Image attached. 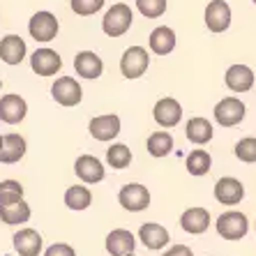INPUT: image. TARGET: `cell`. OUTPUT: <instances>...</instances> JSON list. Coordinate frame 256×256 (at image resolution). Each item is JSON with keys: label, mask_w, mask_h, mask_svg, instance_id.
<instances>
[{"label": "cell", "mask_w": 256, "mask_h": 256, "mask_svg": "<svg viewBox=\"0 0 256 256\" xmlns=\"http://www.w3.org/2000/svg\"><path fill=\"white\" fill-rule=\"evenodd\" d=\"M74 70H76L78 76H84V78H100L102 72H104V62L92 51H81L74 58Z\"/></svg>", "instance_id": "obj_19"}, {"label": "cell", "mask_w": 256, "mask_h": 256, "mask_svg": "<svg viewBox=\"0 0 256 256\" xmlns=\"http://www.w3.org/2000/svg\"><path fill=\"white\" fill-rule=\"evenodd\" d=\"M104 7V0H72V10L78 16H92Z\"/></svg>", "instance_id": "obj_33"}, {"label": "cell", "mask_w": 256, "mask_h": 256, "mask_svg": "<svg viewBox=\"0 0 256 256\" xmlns=\"http://www.w3.org/2000/svg\"><path fill=\"white\" fill-rule=\"evenodd\" d=\"M28 114V104L18 95H5L0 100V120L7 125H18Z\"/></svg>", "instance_id": "obj_13"}, {"label": "cell", "mask_w": 256, "mask_h": 256, "mask_svg": "<svg viewBox=\"0 0 256 256\" xmlns=\"http://www.w3.org/2000/svg\"><path fill=\"white\" fill-rule=\"evenodd\" d=\"M152 118H155V122L160 127L171 130V127H176L182 120V106L173 97H162L155 104V108H152Z\"/></svg>", "instance_id": "obj_6"}, {"label": "cell", "mask_w": 256, "mask_h": 256, "mask_svg": "<svg viewBox=\"0 0 256 256\" xmlns=\"http://www.w3.org/2000/svg\"><path fill=\"white\" fill-rule=\"evenodd\" d=\"M247 231H250V222H247L244 212L228 210V212H222L217 217V233L224 240H240L247 236Z\"/></svg>", "instance_id": "obj_2"}, {"label": "cell", "mask_w": 256, "mask_h": 256, "mask_svg": "<svg viewBox=\"0 0 256 256\" xmlns=\"http://www.w3.org/2000/svg\"><path fill=\"white\" fill-rule=\"evenodd\" d=\"M44 256H76V252H74V247H70L65 242H56L44 252Z\"/></svg>", "instance_id": "obj_34"}, {"label": "cell", "mask_w": 256, "mask_h": 256, "mask_svg": "<svg viewBox=\"0 0 256 256\" xmlns=\"http://www.w3.org/2000/svg\"><path fill=\"white\" fill-rule=\"evenodd\" d=\"M106 162L111 164V168H127L132 164V150L122 143H116L106 150Z\"/></svg>", "instance_id": "obj_29"}, {"label": "cell", "mask_w": 256, "mask_h": 256, "mask_svg": "<svg viewBox=\"0 0 256 256\" xmlns=\"http://www.w3.org/2000/svg\"><path fill=\"white\" fill-rule=\"evenodd\" d=\"M224 81H226L228 90H233V92H247V90L254 88V72L247 65H231L226 70Z\"/></svg>", "instance_id": "obj_17"}, {"label": "cell", "mask_w": 256, "mask_h": 256, "mask_svg": "<svg viewBox=\"0 0 256 256\" xmlns=\"http://www.w3.org/2000/svg\"><path fill=\"white\" fill-rule=\"evenodd\" d=\"M0 88H2V78H0Z\"/></svg>", "instance_id": "obj_38"}, {"label": "cell", "mask_w": 256, "mask_h": 256, "mask_svg": "<svg viewBox=\"0 0 256 256\" xmlns=\"http://www.w3.org/2000/svg\"><path fill=\"white\" fill-rule=\"evenodd\" d=\"M244 118V104L238 97H224L214 106V120L222 127H236Z\"/></svg>", "instance_id": "obj_9"}, {"label": "cell", "mask_w": 256, "mask_h": 256, "mask_svg": "<svg viewBox=\"0 0 256 256\" xmlns=\"http://www.w3.org/2000/svg\"><path fill=\"white\" fill-rule=\"evenodd\" d=\"M180 226H182V231L192 233V236L206 233L210 226V212L206 208H187L180 214Z\"/></svg>", "instance_id": "obj_16"}, {"label": "cell", "mask_w": 256, "mask_h": 256, "mask_svg": "<svg viewBox=\"0 0 256 256\" xmlns=\"http://www.w3.org/2000/svg\"><path fill=\"white\" fill-rule=\"evenodd\" d=\"M146 146H148V152L152 157H166L173 150V136L168 132H152Z\"/></svg>", "instance_id": "obj_27"}, {"label": "cell", "mask_w": 256, "mask_h": 256, "mask_svg": "<svg viewBox=\"0 0 256 256\" xmlns=\"http://www.w3.org/2000/svg\"><path fill=\"white\" fill-rule=\"evenodd\" d=\"M26 42L18 35H7L0 42V60L7 65H18L26 58Z\"/></svg>", "instance_id": "obj_20"}, {"label": "cell", "mask_w": 256, "mask_h": 256, "mask_svg": "<svg viewBox=\"0 0 256 256\" xmlns=\"http://www.w3.org/2000/svg\"><path fill=\"white\" fill-rule=\"evenodd\" d=\"M30 67L37 76H54L62 67V58L54 48H37L35 54L30 56Z\"/></svg>", "instance_id": "obj_8"}, {"label": "cell", "mask_w": 256, "mask_h": 256, "mask_svg": "<svg viewBox=\"0 0 256 256\" xmlns=\"http://www.w3.org/2000/svg\"><path fill=\"white\" fill-rule=\"evenodd\" d=\"M118 201L130 212H141V210H146L150 206V192L148 187L138 185V182H130V185H125L120 190Z\"/></svg>", "instance_id": "obj_5"}, {"label": "cell", "mask_w": 256, "mask_h": 256, "mask_svg": "<svg viewBox=\"0 0 256 256\" xmlns=\"http://www.w3.org/2000/svg\"><path fill=\"white\" fill-rule=\"evenodd\" d=\"M14 250L18 256H40L42 236L35 228H21V231L14 233Z\"/></svg>", "instance_id": "obj_15"}, {"label": "cell", "mask_w": 256, "mask_h": 256, "mask_svg": "<svg viewBox=\"0 0 256 256\" xmlns=\"http://www.w3.org/2000/svg\"><path fill=\"white\" fill-rule=\"evenodd\" d=\"M74 171H76V176L84 182H88V185H95V182H102L104 180V164H102L100 160H97L95 155H81L76 160V164H74Z\"/></svg>", "instance_id": "obj_14"}, {"label": "cell", "mask_w": 256, "mask_h": 256, "mask_svg": "<svg viewBox=\"0 0 256 256\" xmlns=\"http://www.w3.org/2000/svg\"><path fill=\"white\" fill-rule=\"evenodd\" d=\"M125 256H136V254H134V252H132V254H125Z\"/></svg>", "instance_id": "obj_36"}, {"label": "cell", "mask_w": 256, "mask_h": 256, "mask_svg": "<svg viewBox=\"0 0 256 256\" xmlns=\"http://www.w3.org/2000/svg\"><path fill=\"white\" fill-rule=\"evenodd\" d=\"M206 26L210 32H224L231 26V7L224 0H212L206 7Z\"/></svg>", "instance_id": "obj_10"}, {"label": "cell", "mask_w": 256, "mask_h": 256, "mask_svg": "<svg viewBox=\"0 0 256 256\" xmlns=\"http://www.w3.org/2000/svg\"><path fill=\"white\" fill-rule=\"evenodd\" d=\"M134 247H136V240H134L132 231H127V228H114V231L106 236V252L111 256L132 254Z\"/></svg>", "instance_id": "obj_18"}, {"label": "cell", "mask_w": 256, "mask_h": 256, "mask_svg": "<svg viewBox=\"0 0 256 256\" xmlns=\"http://www.w3.org/2000/svg\"><path fill=\"white\" fill-rule=\"evenodd\" d=\"M138 240H141L148 250H162L166 247L168 242V231L162 224H155V222H146L138 231Z\"/></svg>", "instance_id": "obj_21"}, {"label": "cell", "mask_w": 256, "mask_h": 256, "mask_svg": "<svg viewBox=\"0 0 256 256\" xmlns=\"http://www.w3.org/2000/svg\"><path fill=\"white\" fill-rule=\"evenodd\" d=\"M51 97L58 102L60 106H76V104H81V100H84V90H81L76 78L60 76V78H56V84L51 86Z\"/></svg>", "instance_id": "obj_3"}, {"label": "cell", "mask_w": 256, "mask_h": 256, "mask_svg": "<svg viewBox=\"0 0 256 256\" xmlns=\"http://www.w3.org/2000/svg\"><path fill=\"white\" fill-rule=\"evenodd\" d=\"M136 7L146 18H160L166 12V0H136Z\"/></svg>", "instance_id": "obj_32"}, {"label": "cell", "mask_w": 256, "mask_h": 256, "mask_svg": "<svg viewBox=\"0 0 256 256\" xmlns=\"http://www.w3.org/2000/svg\"><path fill=\"white\" fill-rule=\"evenodd\" d=\"M150 65V56L143 46H130L120 58V72L125 78H138Z\"/></svg>", "instance_id": "obj_4"}, {"label": "cell", "mask_w": 256, "mask_h": 256, "mask_svg": "<svg viewBox=\"0 0 256 256\" xmlns=\"http://www.w3.org/2000/svg\"><path fill=\"white\" fill-rule=\"evenodd\" d=\"M148 44H150V51L155 56H166L176 48V32L168 26H160V28H155L150 32Z\"/></svg>", "instance_id": "obj_23"}, {"label": "cell", "mask_w": 256, "mask_h": 256, "mask_svg": "<svg viewBox=\"0 0 256 256\" xmlns=\"http://www.w3.org/2000/svg\"><path fill=\"white\" fill-rule=\"evenodd\" d=\"M0 220L14 226V224H26L30 220V206L24 201V198H18V201H12L2 206L0 208Z\"/></svg>", "instance_id": "obj_25"}, {"label": "cell", "mask_w": 256, "mask_h": 256, "mask_svg": "<svg viewBox=\"0 0 256 256\" xmlns=\"http://www.w3.org/2000/svg\"><path fill=\"white\" fill-rule=\"evenodd\" d=\"M26 138L18 134H7L2 136V148H0V164H16L26 155Z\"/></svg>", "instance_id": "obj_22"}, {"label": "cell", "mask_w": 256, "mask_h": 256, "mask_svg": "<svg viewBox=\"0 0 256 256\" xmlns=\"http://www.w3.org/2000/svg\"><path fill=\"white\" fill-rule=\"evenodd\" d=\"M185 166L192 176H206V173H210V166H212V157L206 150H192L187 155Z\"/></svg>", "instance_id": "obj_28"}, {"label": "cell", "mask_w": 256, "mask_h": 256, "mask_svg": "<svg viewBox=\"0 0 256 256\" xmlns=\"http://www.w3.org/2000/svg\"><path fill=\"white\" fill-rule=\"evenodd\" d=\"M88 132L97 141H111V138H116L120 134V118L116 114L95 116V118L90 120Z\"/></svg>", "instance_id": "obj_12"}, {"label": "cell", "mask_w": 256, "mask_h": 256, "mask_svg": "<svg viewBox=\"0 0 256 256\" xmlns=\"http://www.w3.org/2000/svg\"><path fill=\"white\" fill-rule=\"evenodd\" d=\"M132 21H134V14H132L130 5L125 2H116L111 5L104 18H102V30H104V35L108 37H122L127 30L132 28Z\"/></svg>", "instance_id": "obj_1"}, {"label": "cell", "mask_w": 256, "mask_h": 256, "mask_svg": "<svg viewBox=\"0 0 256 256\" xmlns=\"http://www.w3.org/2000/svg\"><path fill=\"white\" fill-rule=\"evenodd\" d=\"M92 203V192L84 185H74L65 192V206L70 210H86Z\"/></svg>", "instance_id": "obj_26"}, {"label": "cell", "mask_w": 256, "mask_h": 256, "mask_svg": "<svg viewBox=\"0 0 256 256\" xmlns=\"http://www.w3.org/2000/svg\"><path fill=\"white\" fill-rule=\"evenodd\" d=\"M244 196V187L238 178H220L214 182V198L222 203V206H238Z\"/></svg>", "instance_id": "obj_11"}, {"label": "cell", "mask_w": 256, "mask_h": 256, "mask_svg": "<svg viewBox=\"0 0 256 256\" xmlns=\"http://www.w3.org/2000/svg\"><path fill=\"white\" fill-rule=\"evenodd\" d=\"M58 18L54 16L51 12H37L32 14L28 24V30H30V37L37 40V42H51L56 35H58Z\"/></svg>", "instance_id": "obj_7"}, {"label": "cell", "mask_w": 256, "mask_h": 256, "mask_svg": "<svg viewBox=\"0 0 256 256\" xmlns=\"http://www.w3.org/2000/svg\"><path fill=\"white\" fill-rule=\"evenodd\" d=\"M185 136L187 141L196 143V146H206V143L212 141V122L206 118H190L185 127Z\"/></svg>", "instance_id": "obj_24"}, {"label": "cell", "mask_w": 256, "mask_h": 256, "mask_svg": "<svg viewBox=\"0 0 256 256\" xmlns=\"http://www.w3.org/2000/svg\"><path fill=\"white\" fill-rule=\"evenodd\" d=\"M252 2H254V5H256V0H252Z\"/></svg>", "instance_id": "obj_39"}, {"label": "cell", "mask_w": 256, "mask_h": 256, "mask_svg": "<svg viewBox=\"0 0 256 256\" xmlns=\"http://www.w3.org/2000/svg\"><path fill=\"white\" fill-rule=\"evenodd\" d=\"M164 256H194V252H192L187 244H173V247L166 250Z\"/></svg>", "instance_id": "obj_35"}, {"label": "cell", "mask_w": 256, "mask_h": 256, "mask_svg": "<svg viewBox=\"0 0 256 256\" xmlns=\"http://www.w3.org/2000/svg\"><path fill=\"white\" fill-rule=\"evenodd\" d=\"M18 198H24L21 182H16V180H2L0 182V208L12 201H18Z\"/></svg>", "instance_id": "obj_30"}, {"label": "cell", "mask_w": 256, "mask_h": 256, "mask_svg": "<svg viewBox=\"0 0 256 256\" xmlns=\"http://www.w3.org/2000/svg\"><path fill=\"white\" fill-rule=\"evenodd\" d=\"M0 148H2V136H0Z\"/></svg>", "instance_id": "obj_37"}, {"label": "cell", "mask_w": 256, "mask_h": 256, "mask_svg": "<svg viewBox=\"0 0 256 256\" xmlns=\"http://www.w3.org/2000/svg\"><path fill=\"white\" fill-rule=\"evenodd\" d=\"M236 157L244 164H256V138L247 136L236 143Z\"/></svg>", "instance_id": "obj_31"}]
</instances>
